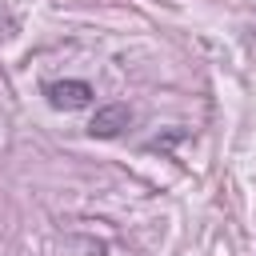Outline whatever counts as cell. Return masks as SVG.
Returning <instances> with one entry per match:
<instances>
[{
  "label": "cell",
  "mask_w": 256,
  "mask_h": 256,
  "mask_svg": "<svg viewBox=\"0 0 256 256\" xmlns=\"http://www.w3.org/2000/svg\"><path fill=\"white\" fill-rule=\"evenodd\" d=\"M44 96H48V104L56 112H80V108L92 104L96 92H92L88 80H48L44 84Z\"/></svg>",
  "instance_id": "cell-1"
},
{
  "label": "cell",
  "mask_w": 256,
  "mask_h": 256,
  "mask_svg": "<svg viewBox=\"0 0 256 256\" xmlns=\"http://www.w3.org/2000/svg\"><path fill=\"white\" fill-rule=\"evenodd\" d=\"M128 124H132V108H128V104H104V108H96L88 132H92L96 140H112V136H120Z\"/></svg>",
  "instance_id": "cell-2"
}]
</instances>
